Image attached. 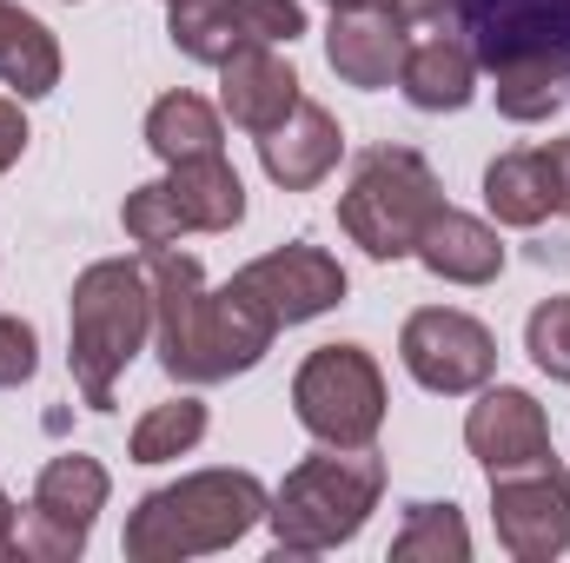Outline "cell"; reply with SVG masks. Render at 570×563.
<instances>
[{"instance_id":"obj_5","label":"cell","mask_w":570,"mask_h":563,"mask_svg":"<svg viewBox=\"0 0 570 563\" xmlns=\"http://www.w3.org/2000/svg\"><path fill=\"white\" fill-rule=\"evenodd\" d=\"M153 332V285L134 259H100L73 279V312H67V365L73 385L94 412H114L120 372L140 358Z\"/></svg>"},{"instance_id":"obj_13","label":"cell","mask_w":570,"mask_h":563,"mask_svg":"<svg viewBox=\"0 0 570 563\" xmlns=\"http://www.w3.org/2000/svg\"><path fill=\"white\" fill-rule=\"evenodd\" d=\"M233 285L285 332V325H305V318H318V312H332L345 298V266L332 253H318V246H279V253L239 266Z\"/></svg>"},{"instance_id":"obj_10","label":"cell","mask_w":570,"mask_h":563,"mask_svg":"<svg viewBox=\"0 0 570 563\" xmlns=\"http://www.w3.org/2000/svg\"><path fill=\"white\" fill-rule=\"evenodd\" d=\"M399 358H405V372H412L425 392L464 398V392H484V385H491V372H498V338H491V325H478L471 312L425 305V312L405 318Z\"/></svg>"},{"instance_id":"obj_30","label":"cell","mask_w":570,"mask_h":563,"mask_svg":"<svg viewBox=\"0 0 570 563\" xmlns=\"http://www.w3.org/2000/svg\"><path fill=\"white\" fill-rule=\"evenodd\" d=\"M20 544H13V504H7V491H0V557H13Z\"/></svg>"},{"instance_id":"obj_18","label":"cell","mask_w":570,"mask_h":563,"mask_svg":"<svg viewBox=\"0 0 570 563\" xmlns=\"http://www.w3.org/2000/svg\"><path fill=\"white\" fill-rule=\"evenodd\" d=\"M412 259L444 285H491L504 273V239L484 219H471L458 206H438L425 219V233H419V246H412Z\"/></svg>"},{"instance_id":"obj_31","label":"cell","mask_w":570,"mask_h":563,"mask_svg":"<svg viewBox=\"0 0 570 563\" xmlns=\"http://www.w3.org/2000/svg\"><path fill=\"white\" fill-rule=\"evenodd\" d=\"M332 13H352V7H379V0H325Z\"/></svg>"},{"instance_id":"obj_22","label":"cell","mask_w":570,"mask_h":563,"mask_svg":"<svg viewBox=\"0 0 570 563\" xmlns=\"http://www.w3.org/2000/svg\"><path fill=\"white\" fill-rule=\"evenodd\" d=\"M146 146H153L166 166H179V159H213V152H226V134H219V113H213L199 93H166V100H153V113H146Z\"/></svg>"},{"instance_id":"obj_7","label":"cell","mask_w":570,"mask_h":563,"mask_svg":"<svg viewBox=\"0 0 570 563\" xmlns=\"http://www.w3.org/2000/svg\"><path fill=\"white\" fill-rule=\"evenodd\" d=\"M246 219V186L226 166V152L213 159H179L166 166V179H153L140 192H127L120 226L134 246H173L179 233H233Z\"/></svg>"},{"instance_id":"obj_2","label":"cell","mask_w":570,"mask_h":563,"mask_svg":"<svg viewBox=\"0 0 570 563\" xmlns=\"http://www.w3.org/2000/svg\"><path fill=\"white\" fill-rule=\"evenodd\" d=\"M444 20L478 73H491L504 120L538 127L570 113V0H451Z\"/></svg>"},{"instance_id":"obj_20","label":"cell","mask_w":570,"mask_h":563,"mask_svg":"<svg viewBox=\"0 0 570 563\" xmlns=\"http://www.w3.org/2000/svg\"><path fill=\"white\" fill-rule=\"evenodd\" d=\"M484 206H491L498 226H544V219H558L544 146H518V152L491 159L484 166Z\"/></svg>"},{"instance_id":"obj_17","label":"cell","mask_w":570,"mask_h":563,"mask_svg":"<svg viewBox=\"0 0 570 563\" xmlns=\"http://www.w3.org/2000/svg\"><path fill=\"white\" fill-rule=\"evenodd\" d=\"M298 100H305V93H298V73L285 67L273 47H246V53H233V60L219 67V107H226V120L246 127L253 140L273 134Z\"/></svg>"},{"instance_id":"obj_28","label":"cell","mask_w":570,"mask_h":563,"mask_svg":"<svg viewBox=\"0 0 570 563\" xmlns=\"http://www.w3.org/2000/svg\"><path fill=\"white\" fill-rule=\"evenodd\" d=\"M20 152H27V120H20L13 100H0V172H7Z\"/></svg>"},{"instance_id":"obj_26","label":"cell","mask_w":570,"mask_h":563,"mask_svg":"<svg viewBox=\"0 0 570 563\" xmlns=\"http://www.w3.org/2000/svg\"><path fill=\"white\" fill-rule=\"evenodd\" d=\"M33 372H40V338H33V325H27V318H0V392L27 385Z\"/></svg>"},{"instance_id":"obj_19","label":"cell","mask_w":570,"mask_h":563,"mask_svg":"<svg viewBox=\"0 0 570 563\" xmlns=\"http://www.w3.org/2000/svg\"><path fill=\"white\" fill-rule=\"evenodd\" d=\"M399 87H405V100L419 107V113H458V107H471V93H478V60H471V47H464V33H431L419 40L412 53H405V67H399Z\"/></svg>"},{"instance_id":"obj_1","label":"cell","mask_w":570,"mask_h":563,"mask_svg":"<svg viewBox=\"0 0 570 563\" xmlns=\"http://www.w3.org/2000/svg\"><path fill=\"white\" fill-rule=\"evenodd\" d=\"M146 285H153V338H159V365L179 385H219L253 372L279 325L226 279L219 292H206V273L193 253L153 246L146 253Z\"/></svg>"},{"instance_id":"obj_14","label":"cell","mask_w":570,"mask_h":563,"mask_svg":"<svg viewBox=\"0 0 570 563\" xmlns=\"http://www.w3.org/2000/svg\"><path fill=\"white\" fill-rule=\"evenodd\" d=\"M405 53H412V20H405L392 0H379V7H352V13H332L325 60H332V73H338L345 87H365V93L392 87L399 67H405Z\"/></svg>"},{"instance_id":"obj_21","label":"cell","mask_w":570,"mask_h":563,"mask_svg":"<svg viewBox=\"0 0 570 563\" xmlns=\"http://www.w3.org/2000/svg\"><path fill=\"white\" fill-rule=\"evenodd\" d=\"M0 80L20 100H40V93L60 87V47H53V33L33 13L7 7V0H0Z\"/></svg>"},{"instance_id":"obj_12","label":"cell","mask_w":570,"mask_h":563,"mask_svg":"<svg viewBox=\"0 0 570 563\" xmlns=\"http://www.w3.org/2000/svg\"><path fill=\"white\" fill-rule=\"evenodd\" d=\"M491 517H498V544L518 563H551L570 551V477L558 457L544 464H518L491 477Z\"/></svg>"},{"instance_id":"obj_24","label":"cell","mask_w":570,"mask_h":563,"mask_svg":"<svg viewBox=\"0 0 570 563\" xmlns=\"http://www.w3.org/2000/svg\"><path fill=\"white\" fill-rule=\"evenodd\" d=\"M206 437V405L199 398H166L134 424V464H166V457H186L193 444Z\"/></svg>"},{"instance_id":"obj_9","label":"cell","mask_w":570,"mask_h":563,"mask_svg":"<svg viewBox=\"0 0 570 563\" xmlns=\"http://www.w3.org/2000/svg\"><path fill=\"white\" fill-rule=\"evenodd\" d=\"M107 491H114V477H107L100 457H80V451L53 457V464L40 471V484H33L27 517L13 524L20 557H40V563L80 557L87 537H94V517L107 511Z\"/></svg>"},{"instance_id":"obj_29","label":"cell","mask_w":570,"mask_h":563,"mask_svg":"<svg viewBox=\"0 0 570 563\" xmlns=\"http://www.w3.org/2000/svg\"><path fill=\"white\" fill-rule=\"evenodd\" d=\"M392 7H399L405 20H444V13H451V0H392Z\"/></svg>"},{"instance_id":"obj_3","label":"cell","mask_w":570,"mask_h":563,"mask_svg":"<svg viewBox=\"0 0 570 563\" xmlns=\"http://www.w3.org/2000/svg\"><path fill=\"white\" fill-rule=\"evenodd\" d=\"M273 511L266 484L253 471H193L166 491L140 497L127 517V557L134 563H179L239 544L259 517Z\"/></svg>"},{"instance_id":"obj_25","label":"cell","mask_w":570,"mask_h":563,"mask_svg":"<svg viewBox=\"0 0 570 563\" xmlns=\"http://www.w3.org/2000/svg\"><path fill=\"white\" fill-rule=\"evenodd\" d=\"M524 352L538 358L544 378L570 385V292L564 298H544V305L524 318Z\"/></svg>"},{"instance_id":"obj_6","label":"cell","mask_w":570,"mask_h":563,"mask_svg":"<svg viewBox=\"0 0 570 563\" xmlns=\"http://www.w3.org/2000/svg\"><path fill=\"white\" fill-rule=\"evenodd\" d=\"M438 206H444V186H438L425 152L372 146V152H358L352 186L338 192V226L372 259H412V246Z\"/></svg>"},{"instance_id":"obj_23","label":"cell","mask_w":570,"mask_h":563,"mask_svg":"<svg viewBox=\"0 0 570 563\" xmlns=\"http://www.w3.org/2000/svg\"><path fill=\"white\" fill-rule=\"evenodd\" d=\"M471 557V531L458 517V504H405V531L392 537V563H464Z\"/></svg>"},{"instance_id":"obj_11","label":"cell","mask_w":570,"mask_h":563,"mask_svg":"<svg viewBox=\"0 0 570 563\" xmlns=\"http://www.w3.org/2000/svg\"><path fill=\"white\" fill-rule=\"evenodd\" d=\"M166 33L186 60L199 67H226L246 47H273L305 33V7L298 0H173Z\"/></svg>"},{"instance_id":"obj_8","label":"cell","mask_w":570,"mask_h":563,"mask_svg":"<svg viewBox=\"0 0 570 563\" xmlns=\"http://www.w3.org/2000/svg\"><path fill=\"white\" fill-rule=\"evenodd\" d=\"M292 412L332 451L372 444L379 424H385V372H379V358L365 345H318L292 378Z\"/></svg>"},{"instance_id":"obj_4","label":"cell","mask_w":570,"mask_h":563,"mask_svg":"<svg viewBox=\"0 0 570 563\" xmlns=\"http://www.w3.org/2000/svg\"><path fill=\"white\" fill-rule=\"evenodd\" d=\"M385 497V457L372 444L358 451H318L305 464L285 471V484L273 491V537H279L285 557H318V551H338L365 531V517L379 511Z\"/></svg>"},{"instance_id":"obj_27","label":"cell","mask_w":570,"mask_h":563,"mask_svg":"<svg viewBox=\"0 0 570 563\" xmlns=\"http://www.w3.org/2000/svg\"><path fill=\"white\" fill-rule=\"evenodd\" d=\"M544 166H551V192H558V219H570V140H544Z\"/></svg>"},{"instance_id":"obj_15","label":"cell","mask_w":570,"mask_h":563,"mask_svg":"<svg viewBox=\"0 0 570 563\" xmlns=\"http://www.w3.org/2000/svg\"><path fill=\"white\" fill-rule=\"evenodd\" d=\"M464 444H471V457L498 477V471H518V464H544V457H558L551 451V424H544V405L531 398V392H518V385H491L478 405H471V418H464Z\"/></svg>"},{"instance_id":"obj_16","label":"cell","mask_w":570,"mask_h":563,"mask_svg":"<svg viewBox=\"0 0 570 563\" xmlns=\"http://www.w3.org/2000/svg\"><path fill=\"white\" fill-rule=\"evenodd\" d=\"M338 152H345V134H338V120H332L318 100H298L273 134H259L266 179L285 186V192H312V186L338 166Z\"/></svg>"}]
</instances>
